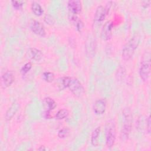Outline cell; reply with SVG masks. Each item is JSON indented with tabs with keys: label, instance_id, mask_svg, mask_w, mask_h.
Returning a JSON list of instances; mask_svg holds the SVG:
<instances>
[{
	"label": "cell",
	"instance_id": "cell-1",
	"mask_svg": "<svg viewBox=\"0 0 151 151\" xmlns=\"http://www.w3.org/2000/svg\"><path fill=\"white\" fill-rule=\"evenodd\" d=\"M132 120L133 116L130 109L129 107L124 108L123 110L122 127L120 136L122 140L128 139L132 130Z\"/></svg>",
	"mask_w": 151,
	"mask_h": 151
},
{
	"label": "cell",
	"instance_id": "cell-2",
	"mask_svg": "<svg viewBox=\"0 0 151 151\" xmlns=\"http://www.w3.org/2000/svg\"><path fill=\"white\" fill-rule=\"evenodd\" d=\"M140 42V37L138 35L133 37L124 46L122 50V58L125 61L130 60L133 56Z\"/></svg>",
	"mask_w": 151,
	"mask_h": 151
},
{
	"label": "cell",
	"instance_id": "cell-3",
	"mask_svg": "<svg viewBox=\"0 0 151 151\" xmlns=\"http://www.w3.org/2000/svg\"><path fill=\"white\" fill-rule=\"evenodd\" d=\"M116 130L114 121L112 119L107 120L105 124L106 145L109 148H111L116 140Z\"/></svg>",
	"mask_w": 151,
	"mask_h": 151
},
{
	"label": "cell",
	"instance_id": "cell-4",
	"mask_svg": "<svg viewBox=\"0 0 151 151\" xmlns=\"http://www.w3.org/2000/svg\"><path fill=\"white\" fill-rule=\"evenodd\" d=\"M150 65V52H146L143 55L139 68V75L143 81H147L149 77Z\"/></svg>",
	"mask_w": 151,
	"mask_h": 151
},
{
	"label": "cell",
	"instance_id": "cell-5",
	"mask_svg": "<svg viewBox=\"0 0 151 151\" xmlns=\"http://www.w3.org/2000/svg\"><path fill=\"white\" fill-rule=\"evenodd\" d=\"M67 88L77 97H81L84 93V88L80 81L76 78L69 77Z\"/></svg>",
	"mask_w": 151,
	"mask_h": 151
},
{
	"label": "cell",
	"instance_id": "cell-6",
	"mask_svg": "<svg viewBox=\"0 0 151 151\" xmlns=\"http://www.w3.org/2000/svg\"><path fill=\"white\" fill-rule=\"evenodd\" d=\"M67 6L69 16L77 15L81 11V2L78 0H71L68 2Z\"/></svg>",
	"mask_w": 151,
	"mask_h": 151
},
{
	"label": "cell",
	"instance_id": "cell-7",
	"mask_svg": "<svg viewBox=\"0 0 151 151\" xmlns=\"http://www.w3.org/2000/svg\"><path fill=\"white\" fill-rule=\"evenodd\" d=\"M96 48V41L95 38L89 35V37L87 38L86 42V51L87 55L88 57H91L94 55Z\"/></svg>",
	"mask_w": 151,
	"mask_h": 151
},
{
	"label": "cell",
	"instance_id": "cell-8",
	"mask_svg": "<svg viewBox=\"0 0 151 151\" xmlns=\"http://www.w3.org/2000/svg\"><path fill=\"white\" fill-rule=\"evenodd\" d=\"M15 77L11 71H7L1 76V84L2 88H5L10 86L14 81Z\"/></svg>",
	"mask_w": 151,
	"mask_h": 151
},
{
	"label": "cell",
	"instance_id": "cell-9",
	"mask_svg": "<svg viewBox=\"0 0 151 151\" xmlns=\"http://www.w3.org/2000/svg\"><path fill=\"white\" fill-rule=\"evenodd\" d=\"M113 24L111 21H107L103 25L101 31V37L104 41L109 40L112 36Z\"/></svg>",
	"mask_w": 151,
	"mask_h": 151
},
{
	"label": "cell",
	"instance_id": "cell-10",
	"mask_svg": "<svg viewBox=\"0 0 151 151\" xmlns=\"http://www.w3.org/2000/svg\"><path fill=\"white\" fill-rule=\"evenodd\" d=\"M30 28L36 35L40 37H45L46 32L43 25L38 21H33L31 22Z\"/></svg>",
	"mask_w": 151,
	"mask_h": 151
},
{
	"label": "cell",
	"instance_id": "cell-11",
	"mask_svg": "<svg viewBox=\"0 0 151 151\" xmlns=\"http://www.w3.org/2000/svg\"><path fill=\"white\" fill-rule=\"evenodd\" d=\"M106 100L104 99L96 100L93 107L94 113L97 115L103 114L106 109Z\"/></svg>",
	"mask_w": 151,
	"mask_h": 151
},
{
	"label": "cell",
	"instance_id": "cell-12",
	"mask_svg": "<svg viewBox=\"0 0 151 151\" xmlns=\"http://www.w3.org/2000/svg\"><path fill=\"white\" fill-rule=\"evenodd\" d=\"M107 15V12L106 8L100 5L97 6L96 8L94 17V21L96 22H101L104 21L105 17Z\"/></svg>",
	"mask_w": 151,
	"mask_h": 151
},
{
	"label": "cell",
	"instance_id": "cell-13",
	"mask_svg": "<svg viewBox=\"0 0 151 151\" xmlns=\"http://www.w3.org/2000/svg\"><path fill=\"white\" fill-rule=\"evenodd\" d=\"M19 109V104L17 102L13 103L11 106L7 110L5 114V119L6 120H11L16 113L18 111Z\"/></svg>",
	"mask_w": 151,
	"mask_h": 151
},
{
	"label": "cell",
	"instance_id": "cell-14",
	"mask_svg": "<svg viewBox=\"0 0 151 151\" xmlns=\"http://www.w3.org/2000/svg\"><path fill=\"white\" fill-rule=\"evenodd\" d=\"M28 55L31 59L35 61H40L43 57L42 52L35 48H30L28 51Z\"/></svg>",
	"mask_w": 151,
	"mask_h": 151
},
{
	"label": "cell",
	"instance_id": "cell-15",
	"mask_svg": "<svg viewBox=\"0 0 151 151\" xmlns=\"http://www.w3.org/2000/svg\"><path fill=\"white\" fill-rule=\"evenodd\" d=\"M100 133V127H96L92 132L91 136V145L97 147L99 145V136Z\"/></svg>",
	"mask_w": 151,
	"mask_h": 151
},
{
	"label": "cell",
	"instance_id": "cell-16",
	"mask_svg": "<svg viewBox=\"0 0 151 151\" xmlns=\"http://www.w3.org/2000/svg\"><path fill=\"white\" fill-rule=\"evenodd\" d=\"M43 103L45 109H47L46 111L48 112H50L51 110H54L57 106V103H55V101L50 97L44 98L43 100Z\"/></svg>",
	"mask_w": 151,
	"mask_h": 151
},
{
	"label": "cell",
	"instance_id": "cell-17",
	"mask_svg": "<svg viewBox=\"0 0 151 151\" xmlns=\"http://www.w3.org/2000/svg\"><path fill=\"white\" fill-rule=\"evenodd\" d=\"M31 10L34 14L36 16L40 17L42 15L44 11L41 5L37 2H32L31 4Z\"/></svg>",
	"mask_w": 151,
	"mask_h": 151
},
{
	"label": "cell",
	"instance_id": "cell-18",
	"mask_svg": "<svg viewBox=\"0 0 151 151\" xmlns=\"http://www.w3.org/2000/svg\"><path fill=\"white\" fill-rule=\"evenodd\" d=\"M69 114V112L68 110L65 109H60L58 111L55 115V118L58 120H62L66 118Z\"/></svg>",
	"mask_w": 151,
	"mask_h": 151
},
{
	"label": "cell",
	"instance_id": "cell-19",
	"mask_svg": "<svg viewBox=\"0 0 151 151\" xmlns=\"http://www.w3.org/2000/svg\"><path fill=\"white\" fill-rule=\"evenodd\" d=\"M54 78H55L54 74L52 72L47 71V72H44L42 74L43 80L47 83H51L52 81H54Z\"/></svg>",
	"mask_w": 151,
	"mask_h": 151
},
{
	"label": "cell",
	"instance_id": "cell-20",
	"mask_svg": "<svg viewBox=\"0 0 151 151\" xmlns=\"http://www.w3.org/2000/svg\"><path fill=\"white\" fill-rule=\"evenodd\" d=\"M69 134V129L67 127H64L60 129L58 132V136L60 139H64Z\"/></svg>",
	"mask_w": 151,
	"mask_h": 151
},
{
	"label": "cell",
	"instance_id": "cell-21",
	"mask_svg": "<svg viewBox=\"0 0 151 151\" xmlns=\"http://www.w3.org/2000/svg\"><path fill=\"white\" fill-rule=\"evenodd\" d=\"M32 67V64L31 63H27L24 65V66L21 68V73L22 74L24 75L27 74L31 68Z\"/></svg>",
	"mask_w": 151,
	"mask_h": 151
},
{
	"label": "cell",
	"instance_id": "cell-22",
	"mask_svg": "<svg viewBox=\"0 0 151 151\" xmlns=\"http://www.w3.org/2000/svg\"><path fill=\"white\" fill-rule=\"evenodd\" d=\"M11 3L12 5V6L15 9H19L22 7L24 2L22 1H12Z\"/></svg>",
	"mask_w": 151,
	"mask_h": 151
},
{
	"label": "cell",
	"instance_id": "cell-23",
	"mask_svg": "<svg viewBox=\"0 0 151 151\" xmlns=\"http://www.w3.org/2000/svg\"><path fill=\"white\" fill-rule=\"evenodd\" d=\"M44 21L46 23H47L48 24H50V25H52L54 23V18L50 15H46L44 17Z\"/></svg>",
	"mask_w": 151,
	"mask_h": 151
},
{
	"label": "cell",
	"instance_id": "cell-24",
	"mask_svg": "<svg viewBox=\"0 0 151 151\" xmlns=\"http://www.w3.org/2000/svg\"><path fill=\"white\" fill-rule=\"evenodd\" d=\"M147 123H146V127H147V131L148 133H150V129H151V120H150V116H149L147 119Z\"/></svg>",
	"mask_w": 151,
	"mask_h": 151
},
{
	"label": "cell",
	"instance_id": "cell-25",
	"mask_svg": "<svg viewBox=\"0 0 151 151\" xmlns=\"http://www.w3.org/2000/svg\"><path fill=\"white\" fill-rule=\"evenodd\" d=\"M143 3H145V4H143L142 6H144V7H147L149 5H150V1H143Z\"/></svg>",
	"mask_w": 151,
	"mask_h": 151
},
{
	"label": "cell",
	"instance_id": "cell-26",
	"mask_svg": "<svg viewBox=\"0 0 151 151\" xmlns=\"http://www.w3.org/2000/svg\"><path fill=\"white\" fill-rule=\"evenodd\" d=\"M47 149H48L45 148V146H40V147L38 149V150H47Z\"/></svg>",
	"mask_w": 151,
	"mask_h": 151
}]
</instances>
